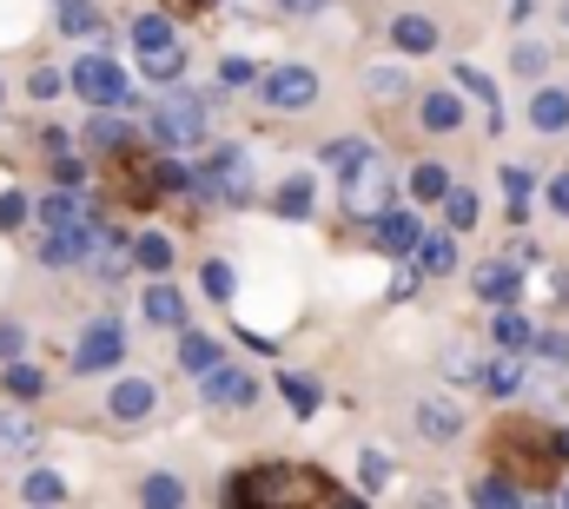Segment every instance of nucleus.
I'll return each mask as SVG.
<instances>
[{"label":"nucleus","mask_w":569,"mask_h":509,"mask_svg":"<svg viewBox=\"0 0 569 509\" xmlns=\"http://www.w3.org/2000/svg\"><path fill=\"white\" fill-rule=\"evenodd\" d=\"M490 463L523 490H550L557 470H569V430H550L543 417H503L490 437Z\"/></svg>","instance_id":"obj_1"},{"label":"nucleus","mask_w":569,"mask_h":509,"mask_svg":"<svg viewBox=\"0 0 569 509\" xmlns=\"http://www.w3.org/2000/svg\"><path fill=\"white\" fill-rule=\"evenodd\" d=\"M226 503H259V509H291V503H345V490L331 477H318L311 463H259V470H239L226 483Z\"/></svg>","instance_id":"obj_2"},{"label":"nucleus","mask_w":569,"mask_h":509,"mask_svg":"<svg viewBox=\"0 0 569 509\" xmlns=\"http://www.w3.org/2000/svg\"><path fill=\"white\" fill-rule=\"evenodd\" d=\"M192 192L212 206H252V159L239 146H212L206 166L192 172Z\"/></svg>","instance_id":"obj_3"},{"label":"nucleus","mask_w":569,"mask_h":509,"mask_svg":"<svg viewBox=\"0 0 569 509\" xmlns=\"http://www.w3.org/2000/svg\"><path fill=\"white\" fill-rule=\"evenodd\" d=\"M133 47H140L146 80H179L186 73V47L172 40V20L166 13H140L133 20Z\"/></svg>","instance_id":"obj_4"},{"label":"nucleus","mask_w":569,"mask_h":509,"mask_svg":"<svg viewBox=\"0 0 569 509\" xmlns=\"http://www.w3.org/2000/svg\"><path fill=\"white\" fill-rule=\"evenodd\" d=\"M345 212H351V219H378V212H391V166H385L378 152H365V159L345 172Z\"/></svg>","instance_id":"obj_5"},{"label":"nucleus","mask_w":569,"mask_h":509,"mask_svg":"<svg viewBox=\"0 0 569 509\" xmlns=\"http://www.w3.org/2000/svg\"><path fill=\"white\" fill-rule=\"evenodd\" d=\"M152 139H166V146H199V139H206V100H199V93H166V100H152Z\"/></svg>","instance_id":"obj_6"},{"label":"nucleus","mask_w":569,"mask_h":509,"mask_svg":"<svg viewBox=\"0 0 569 509\" xmlns=\"http://www.w3.org/2000/svg\"><path fill=\"white\" fill-rule=\"evenodd\" d=\"M113 186H120V199H127V206H152V199L166 192L159 159L140 152V146H120V152H113Z\"/></svg>","instance_id":"obj_7"},{"label":"nucleus","mask_w":569,"mask_h":509,"mask_svg":"<svg viewBox=\"0 0 569 509\" xmlns=\"http://www.w3.org/2000/svg\"><path fill=\"white\" fill-rule=\"evenodd\" d=\"M73 93L93 100L100 113H113V107H127V73H120L107 53H87V60L73 67Z\"/></svg>","instance_id":"obj_8"},{"label":"nucleus","mask_w":569,"mask_h":509,"mask_svg":"<svg viewBox=\"0 0 569 509\" xmlns=\"http://www.w3.org/2000/svg\"><path fill=\"white\" fill-rule=\"evenodd\" d=\"M259 100L279 107V113H305V107L318 100V73H311V67H272L266 87H259Z\"/></svg>","instance_id":"obj_9"},{"label":"nucleus","mask_w":569,"mask_h":509,"mask_svg":"<svg viewBox=\"0 0 569 509\" xmlns=\"http://www.w3.org/2000/svg\"><path fill=\"white\" fill-rule=\"evenodd\" d=\"M199 390H206V403H219V410H246V403H259V378H252L246 365H226V358L199 378Z\"/></svg>","instance_id":"obj_10"},{"label":"nucleus","mask_w":569,"mask_h":509,"mask_svg":"<svg viewBox=\"0 0 569 509\" xmlns=\"http://www.w3.org/2000/svg\"><path fill=\"white\" fill-rule=\"evenodd\" d=\"M120 351H127L120 325H113V318H100V325H87V338H80V351H73V371H80V378L113 371V365H120Z\"/></svg>","instance_id":"obj_11"},{"label":"nucleus","mask_w":569,"mask_h":509,"mask_svg":"<svg viewBox=\"0 0 569 509\" xmlns=\"http://www.w3.org/2000/svg\"><path fill=\"white\" fill-rule=\"evenodd\" d=\"M159 410V390L146 378H120L113 383V397H107V417H120V423H146Z\"/></svg>","instance_id":"obj_12"},{"label":"nucleus","mask_w":569,"mask_h":509,"mask_svg":"<svg viewBox=\"0 0 569 509\" xmlns=\"http://www.w3.org/2000/svg\"><path fill=\"white\" fill-rule=\"evenodd\" d=\"M371 232H378V246H385V252H391V258L418 252V239H425L411 212H378V219H371Z\"/></svg>","instance_id":"obj_13"},{"label":"nucleus","mask_w":569,"mask_h":509,"mask_svg":"<svg viewBox=\"0 0 569 509\" xmlns=\"http://www.w3.org/2000/svg\"><path fill=\"white\" fill-rule=\"evenodd\" d=\"M418 430H425L430 443H450V437H463V417H457V403L430 397V403H418Z\"/></svg>","instance_id":"obj_14"},{"label":"nucleus","mask_w":569,"mask_h":509,"mask_svg":"<svg viewBox=\"0 0 569 509\" xmlns=\"http://www.w3.org/2000/svg\"><path fill=\"white\" fill-rule=\"evenodd\" d=\"M483 298H497V305H510L517 298V285H523V258H510V265H483L477 278H470Z\"/></svg>","instance_id":"obj_15"},{"label":"nucleus","mask_w":569,"mask_h":509,"mask_svg":"<svg viewBox=\"0 0 569 509\" xmlns=\"http://www.w3.org/2000/svg\"><path fill=\"white\" fill-rule=\"evenodd\" d=\"M219 358H226V345H219V338H206V331H186V338H179V365H186L192 378H206Z\"/></svg>","instance_id":"obj_16"},{"label":"nucleus","mask_w":569,"mask_h":509,"mask_svg":"<svg viewBox=\"0 0 569 509\" xmlns=\"http://www.w3.org/2000/svg\"><path fill=\"white\" fill-rule=\"evenodd\" d=\"M87 265H93L100 278H120V271L133 265V246H127V239H113V232H93V252H87Z\"/></svg>","instance_id":"obj_17"},{"label":"nucleus","mask_w":569,"mask_h":509,"mask_svg":"<svg viewBox=\"0 0 569 509\" xmlns=\"http://www.w3.org/2000/svg\"><path fill=\"white\" fill-rule=\"evenodd\" d=\"M530 127L537 132H563L569 127V93L563 87H543V93L530 100Z\"/></svg>","instance_id":"obj_18"},{"label":"nucleus","mask_w":569,"mask_h":509,"mask_svg":"<svg viewBox=\"0 0 569 509\" xmlns=\"http://www.w3.org/2000/svg\"><path fill=\"white\" fill-rule=\"evenodd\" d=\"M391 47H405V53H430V47H437V27H430L425 13H398V20H391Z\"/></svg>","instance_id":"obj_19"},{"label":"nucleus","mask_w":569,"mask_h":509,"mask_svg":"<svg viewBox=\"0 0 569 509\" xmlns=\"http://www.w3.org/2000/svg\"><path fill=\"white\" fill-rule=\"evenodd\" d=\"M140 311L152 318V325H186V298H179L166 278H159V285H146V305H140Z\"/></svg>","instance_id":"obj_20"},{"label":"nucleus","mask_w":569,"mask_h":509,"mask_svg":"<svg viewBox=\"0 0 569 509\" xmlns=\"http://www.w3.org/2000/svg\"><path fill=\"white\" fill-rule=\"evenodd\" d=\"M40 219H47V232H60V226H93L73 192H47V199H40Z\"/></svg>","instance_id":"obj_21"},{"label":"nucleus","mask_w":569,"mask_h":509,"mask_svg":"<svg viewBox=\"0 0 569 509\" xmlns=\"http://www.w3.org/2000/svg\"><path fill=\"white\" fill-rule=\"evenodd\" d=\"M33 443H40V417L0 410V450H33Z\"/></svg>","instance_id":"obj_22"},{"label":"nucleus","mask_w":569,"mask_h":509,"mask_svg":"<svg viewBox=\"0 0 569 509\" xmlns=\"http://www.w3.org/2000/svg\"><path fill=\"white\" fill-rule=\"evenodd\" d=\"M272 206H279L284 219H311V206H318V192H311V179H305V172H291V179L279 186V199H272Z\"/></svg>","instance_id":"obj_23"},{"label":"nucleus","mask_w":569,"mask_h":509,"mask_svg":"<svg viewBox=\"0 0 569 509\" xmlns=\"http://www.w3.org/2000/svg\"><path fill=\"white\" fill-rule=\"evenodd\" d=\"M425 127L430 132H457L463 127V100H457V93H425Z\"/></svg>","instance_id":"obj_24"},{"label":"nucleus","mask_w":569,"mask_h":509,"mask_svg":"<svg viewBox=\"0 0 569 509\" xmlns=\"http://www.w3.org/2000/svg\"><path fill=\"white\" fill-rule=\"evenodd\" d=\"M133 265L152 271V278H166V271H172V246H166L159 232H146V239H133Z\"/></svg>","instance_id":"obj_25"},{"label":"nucleus","mask_w":569,"mask_h":509,"mask_svg":"<svg viewBox=\"0 0 569 509\" xmlns=\"http://www.w3.org/2000/svg\"><path fill=\"white\" fill-rule=\"evenodd\" d=\"M490 331H497V345H503V351L537 345V331H530V318H523V311H497V325H490Z\"/></svg>","instance_id":"obj_26"},{"label":"nucleus","mask_w":569,"mask_h":509,"mask_svg":"<svg viewBox=\"0 0 569 509\" xmlns=\"http://www.w3.org/2000/svg\"><path fill=\"white\" fill-rule=\"evenodd\" d=\"M418 265H425L430 278H443V271H457V246L437 232V239H418Z\"/></svg>","instance_id":"obj_27"},{"label":"nucleus","mask_w":569,"mask_h":509,"mask_svg":"<svg viewBox=\"0 0 569 509\" xmlns=\"http://www.w3.org/2000/svg\"><path fill=\"white\" fill-rule=\"evenodd\" d=\"M87 146H93V152H107V159H113V152H120V146H133V132L120 127V120H100V113H93V127H87Z\"/></svg>","instance_id":"obj_28"},{"label":"nucleus","mask_w":569,"mask_h":509,"mask_svg":"<svg viewBox=\"0 0 569 509\" xmlns=\"http://www.w3.org/2000/svg\"><path fill=\"white\" fill-rule=\"evenodd\" d=\"M443 219H450L457 232H470V226H477V192H463V186H450V192H443Z\"/></svg>","instance_id":"obj_29"},{"label":"nucleus","mask_w":569,"mask_h":509,"mask_svg":"<svg viewBox=\"0 0 569 509\" xmlns=\"http://www.w3.org/2000/svg\"><path fill=\"white\" fill-rule=\"evenodd\" d=\"M60 27L67 33H100V7L93 0H60Z\"/></svg>","instance_id":"obj_30"},{"label":"nucleus","mask_w":569,"mask_h":509,"mask_svg":"<svg viewBox=\"0 0 569 509\" xmlns=\"http://www.w3.org/2000/svg\"><path fill=\"white\" fill-rule=\"evenodd\" d=\"M470 497H477V503H523V483H517V477H483Z\"/></svg>","instance_id":"obj_31"},{"label":"nucleus","mask_w":569,"mask_h":509,"mask_svg":"<svg viewBox=\"0 0 569 509\" xmlns=\"http://www.w3.org/2000/svg\"><path fill=\"white\" fill-rule=\"evenodd\" d=\"M411 192H418L425 206H437V199L450 192V179H443V166H418V172H411Z\"/></svg>","instance_id":"obj_32"},{"label":"nucleus","mask_w":569,"mask_h":509,"mask_svg":"<svg viewBox=\"0 0 569 509\" xmlns=\"http://www.w3.org/2000/svg\"><path fill=\"white\" fill-rule=\"evenodd\" d=\"M517 383H523V365H510V358H497V365L483 371V390H490V397H510Z\"/></svg>","instance_id":"obj_33"},{"label":"nucleus","mask_w":569,"mask_h":509,"mask_svg":"<svg viewBox=\"0 0 569 509\" xmlns=\"http://www.w3.org/2000/svg\"><path fill=\"white\" fill-rule=\"evenodd\" d=\"M284 397H291V410H298V417H311V410H318V383L298 378V371H284Z\"/></svg>","instance_id":"obj_34"},{"label":"nucleus","mask_w":569,"mask_h":509,"mask_svg":"<svg viewBox=\"0 0 569 509\" xmlns=\"http://www.w3.org/2000/svg\"><path fill=\"white\" fill-rule=\"evenodd\" d=\"M365 152H371L365 139H331V146H325V166H338V172H351V166H358Z\"/></svg>","instance_id":"obj_35"},{"label":"nucleus","mask_w":569,"mask_h":509,"mask_svg":"<svg viewBox=\"0 0 569 509\" xmlns=\"http://www.w3.org/2000/svg\"><path fill=\"white\" fill-rule=\"evenodd\" d=\"M60 497H67V483H60L53 470H33V477H27V503H60Z\"/></svg>","instance_id":"obj_36"},{"label":"nucleus","mask_w":569,"mask_h":509,"mask_svg":"<svg viewBox=\"0 0 569 509\" xmlns=\"http://www.w3.org/2000/svg\"><path fill=\"white\" fill-rule=\"evenodd\" d=\"M7 390H13V397H40V390H47V378H40L33 365H13V358H7Z\"/></svg>","instance_id":"obj_37"},{"label":"nucleus","mask_w":569,"mask_h":509,"mask_svg":"<svg viewBox=\"0 0 569 509\" xmlns=\"http://www.w3.org/2000/svg\"><path fill=\"white\" fill-rule=\"evenodd\" d=\"M179 497H186V490H179L172 477H146V483H140V503H159V509H172Z\"/></svg>","instance_id":"obj_38"},{"label":"nucleus","mask_w":569,"mask_h":509,"mask_svg":"<svg viewBox=\"0 0 569 509\" xmlns=\"http://www.w3.org/2000/svg\"><path fill=\"white\" fill-rule=\"evenodd\" d=\"M365 87H371L378 100H405V73H391V67H378V73H365Z\"/></svg>","instance_id":"obj_39"},{"label":"nucleus","mask_w":569,"mask_h":509,"mask_svg":"<svg viewBox=\"0 0 569 509\" xmlns=\"http://www.w3.org/2000/svg\"><path fill=\"white\" fill-rule=\"evenodd\" d=\"M457 87H463V93H477V100H490V113H497V87H490L477 67H457Z\"/></svg>","instance_id":"obj_40"},{"label":"nucleus","mask_w":569,"mask_h":509,"mask_svg":"<svg viewBox=\"0 0 569 509\" xmlns=\"http://www.w3.org/2000/svg\"><path fill=\"white\" fill-rule=\"evenodd\" d=\"M199 278H206V291H212V298H232V265L206 258V271H199Z\"/></svg>","instance_id":"obj_41"},{"label":"nucleus","mask_w":569,"mask_h":509,"mask_svg":"<svg viewBox=\"0 0 569 509\" xmlns=\"http://www.w3.org/2000/svg\"><path fill=\"white\" fill-rule=\"evenodd\" d=\"M537 351H543V365H569V338H563V331H543V338H537Z\"/></svg>","instance_id":"obj_42"},{"label":"nucleus","mask_w":569,"mask_h":509,"mask_svg":"<svg viewBox=\"0 0 569 509\" xmlns=\"http://www.w3.org/2000/svg\"><path fill=\"white\" fill-rule=\"evenodd\" d=\"M27 93H33V100H53V93H60V73H53V67H33Z\"/></svg>","instance_id":"obj_43"},{"label":"nucleus","mask_w":569,"mask_h":509,"mask_svg":"<svg viewBox=\"0 0 569 509\" xmlns=\"http://www.w3.org/2000/svg\"><path fill=\"white\" fill-rule=\"evenodd\" d=\"M358 470H365V490H385V477H391V463H385L378 450H365V463H358Z\"/></svg>","instance_id":"obj_44"},{"label":"nucleus","mask_w":569,"mask_h":509,"mask_svg":"<svg viewBox=\"0 0 569 509\" xmlns=\"http://www.w3.org/2000/svg\"><path fill=\"white\" fill-rule=\"evenodd\" d=\"M510 67H517V73H543V47H530V40H523V47L510 53Z\"/></svg>","instance_id":"obj_45"},{"label":"nucleus","mask_w":569,"mask_h":509,"mask_svg":"<svg viewBox=\"0 0 569 509\" xmlns=\"http://www.w3.org/2000/svg\"><path fill=\"white\" fill-rule=\"evenodd\" d=\"M20 219H27V199H20V192H0V232L20 226Z\"/></svg>","instance_id":"obj_46"},{"label":"nucleus","mask_w":569,"mask_h":509,"mask_svg":"<svg viewBox=\"0 0 569 509\" xmlns=\"http://www.w3.org/2000/svg\"><path fill=\"white\" fill-rule=\"evenodd\" d=\"M550 212H563V219H569V172L550 179Z\"/></svg>","instance_id":"obj_47"},{"label":"nucleus","mask_w":569,"mask_h":509,"mask_svg":"<svg viewBox=\"0 0 569 509\" xmlns=\"http://www.w3.org/2000/svg\"><path fill=\"white\" fill-rule=\"evenodd\" d=\"M20 358V325H0V365Z\"/></svg>","instance_id":"obj_48"},{"label":"nucleus","mask_w":569,"mask_h":509,"mask_svg":"<svg viewBox=\"0 0 569 509\" xmlns=\"http://www.w3.org/2000/svg\"><path fill=\"white\" fill-rule=\"evenodd\" d=\"M219 73H226V87H246V80H252V67H246V60H226Z\"/></svg>","instance_id":"obj_49"},{"label":"nucleus","mask_w":569,"mask_h":509,"mask_svg":"<svg viewBox=\"0 0 569 509\" xmlns=\"http://www.w3.org/2000/svg\"><path fill=\"white\" fill-rule=\"evenodd\" d=\"M291 13H318V7H331V0H284Z\"/></svg>","instance_id":"obj_50"},{"label":"nucleus","mask_w":569,"mask_h":509,"mask_svg":"<svg viewBox=\"0 0 569 509\" xmlns=\"http://www.w3.org/2000/svg\"><path fill=\"white\" fill-rule=\"evenodd\" d=\"M172 13H206V0H166Z\"/></svg>","instance_id":"obj_51"}]
</instances>
